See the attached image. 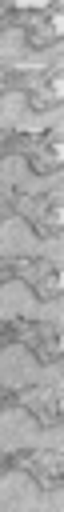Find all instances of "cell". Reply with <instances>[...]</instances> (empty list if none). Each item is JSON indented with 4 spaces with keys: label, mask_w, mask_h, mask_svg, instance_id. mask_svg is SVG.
<instances>
[{
    "label": "cell",
    "mask_w": 64,
    "mask_h": 512,
    "mask_svg": "<svg viewBox=\"0 0 64 512\" xmlns=\"http://www.w3.org/2000/svg\"><path fill=\"white\" fill-rule=\"evenodd\" d=\"M0 504L4 512H60L64 492H60V480H40L36 472L12 464L0 484Z\"/></svg>",
    "instance_id": "1"
},
{
    "label": "cell",
    "mask_w": 64,
    "mask_h": 512,
    "mask_svg": "<svg viewBox=\"0 0 64 512\" xmlns=\"http://www.w3.org/2000/svg\"><path fill=\"white\" fill-rule=\"evenodd\" d=\"M44 424H48V420H40V416L28 412L24 404L8 400V408H4V416H0V444H4V452H8V456L32 452V448L40 444V436H44Z\"/></svg>",
    "instance_id": "2"
},
{
    "label": "cell",
    "mask_w": 64,
    "mask_h": 512,
    "mask_svg": "<svg viewBox=\"0 0 64 512\" xmlns=\"http://www.w3.org/2000/svg\"><path fill=\"white\" fill-rule=\"evenodd\" d=\"M40 376H44V360H40L28 344L8 340V344H4V352H0V380H4V388L16 396V392H24V388L40 384Z\"/></svg>",
    "instance_id": "3"
},
{
    "label": "cell",
    "mask_w": 64,
    "mask_h": 512,
    "mask_svg": "<svg viewBox=\"0 0 64 512\" xmlns=\"http://www.w3.org/2000/svg\"><path fill=\"white\" fill-rule=\"evenodd\" d=\"M40 244H44V236L20 212L4 216V224H0V256H4V264H20V260L40 256Z\"/></svg>",
    "instance_id": "4"
},
{
    "label": "cell",
    "mask_w": 64,
    "mask_h": 512,
    "mask_svg": "<svg viewBox=\"0 0 64 512\" xmlns=\"http://www.w3.org/2000/svg\"><path fill=\"white\" fill-rule=\"evenodd\" d=\"M0 312L8 324L16 320H44V300L36 296V288L20 276H8L4 288H0Z\"/></svg>",
    "instance_id": "5"
}]
</instances>
